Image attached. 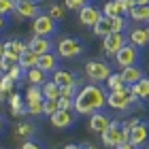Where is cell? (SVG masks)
Listing matches in <instances>:
<instances>
[{
  "label": "cell",
  "mask_w": 149,
  "mask_h": 149,
  "mask_svg": "<svg viewBox=\"0 0 149 149\" xmlns=\"http://www.w3.org/2000/svg\"><path fill=\"white\" fill-rule=\"evenodd\" d=\"M104 104H107V92L98 83L81 87L74 96V113L77 115H87V113L92 115L96 111H102Z\"/></svg>",
  "instance_id": "1"
},
{
  "label": "cell",
  "mask_w": 149,
  "mask_h": 149,
  "mask_svg": "<svg viewBox=\"0 0 149 149\" xmlns=\"http://www.w3.org/2000/svg\"><path fill=\"white\" fill-rule=\"evenodd\" d=\"M139 96L132 94L130 85H124L121 90H115V92H109L107 94V104L111 109H117V111H128L132 104H141L139 102Z\"/></svg>",
  "instance_id": "2"
},
{
  "label": "cell",
  "mask_w": 149,
  "mask_h": 149,
  "mask_svg": "<svg viewBox=\"0 0 149 149\" xmlns=\"http://www.w3.org/2000/svg\"><path fill=\"white\" fill-rule=\"evenodd\" d=\"M58 49V56L64 58V60H72V58H79L83 53V43L79 38H72V36H64L60 38V43L56 45Z\"/></svg>",
  "instance_id": "3"
},
{
  "label": "cell",
  "mask_w": 149,
  "mask_h": 149,
  "mask_svg": "<svg viewBox=\"0 0 149 149\" xmlns=\"http://www.w3.org/2000/svg\"><path fill=\"white\" fill-rule=\"evenodd\" d=\"M111 66L107 62H100V60H90V62L85 64V74L87 79L92 81V83H102L111 77Z\"/></svg>",
  "instance_id": "4"
},
{
  "label": "cell",
  "mask_w": 149,
  "mask_h": 149,
  "mask_svg": "<svg viewBox=\"0 0 149 149\" xmlns=\"http://www.w3.org/2000/svg\"><path fill=\"white\" fill-rule=\"evenodd\" d=\"M56 24L58 22L49 13H40V15H36L32 19V32H34L36 36H51V34H56V30H58Z\"/></svg>",
  "instance_id": "5"
},
{
  "label": "cell",
  "mask_w": 149,
  "mask_h": 149,
  "mask_svg": "<svg viewBox=\"0 0 149 149\" xmlns=\"http://www.w3.org/2000/svg\"><path fill=\"white\" fill-rule=\"evenodd\" d=\"M139 60V47L132 43H126L121 49L115 53V62L119 64V68H126V66H134Z\"/></svg>",
  "instance_id": "6"
},
{
  "label": "cell",
  "mask_w": 149,
  "mask_h": 149,
  "mask_svg": "<svg viewBox=\"0 0 149 149\" xmlns=\"http://www.w3.org/2000/svg\"><path fill=\"white\" fill-rule=\"evenodd\" d=\"M17 19H34L36 15H40V6L34 0H15V13Z\"/></svg>",
  "instance_id": "7"
},
{
  "label": "cell",
  "mask_w": 149,
  "mask_h": 149,
  "mask_svg": "<svg viewBox=\"0 0 149 149\" xmlns=\"http://www.w3.org/2000/svg\"><path fill=\"white\" fill-rule=\"evenodd\" d=\"M124 45H126V34L124 32H111V34H107L102 38V51L107 56H113V58Z\"/></svg>",
  "instance_id": "8"
},
{
  "label": "cell",
  "mask_w": 149,
  "mask_h": 149,
  "mask_svg": "<svg viewBox=\"0 0 149 149\" xmlns=\"http://www.w3.org/2000/svg\"><path fill=\"white\" fill-rule=\"evenodd\" d=\"M74 119H77V113H74V111H66V109H58L49 117L51 126L58 128V130H66V128H70L74 124Z\"/></svg>",
  "instance_id": "9"
},
{
  "label": "cell",
  "mask_w": 149,
  "mask_h": 149,
  "mask_svg": "<svg viewBox=\"0 0 149 149\" xmlns=\"http://www.w3.org/2000/svg\"><path fill=\"white\" fill-rule=\"evenodd\" d=\"M6 47V51H4V60H9L11 64H19V56L28 49V43H22V40H17V38H11V40H6L4 43Z\"/></svg>",
  "instance_id": "10"
},
{
  "label": "cell",
  "mask_w": 149,
  "mask_h": 149,
  "mask_svg": "<svg viewBox=\"0 0 149 149\" xmlns=\"http://www.w3.org/2000/svg\"><path fill=\"white\" fill-rule=\"evenodd\" d=\"M121 126L119 121H111L109 124V128L100 134L102 136V143H104V147H117L119 143H121Z\"/></svg>",
  "instance_id": "11"
},
{
  "label": "cell",
  "mask_w": 149,
  "mask_h": 149,
  "mask_svg": "<svg viewBox=\"0 0 149 149\" xmlns=\"http://www.w3.org/2000/svg\"><path fill=\"white\" fill-rule=\"evenodd\" d=\"M100 17H102V11L96 9L94 4H85L79 11V22H81V26H87V28H94Z\"/></svg>",
  "instance_id": "12"
},
{
  "label": "cell",
  "mask_w": 149,
  "mask_h": 149,
  "mask_svg": "<svg viewBox=\"0 0 149 149\" xmlns=\"http://www.w3.org/2000/svg\"><path fill=\"white\" fill-rule=\"evenodd\" d=\"M28 47L34 53H38V56H43V53H49L51 49H53V43L49 40V36H32L30 40H28Z\"/></svg>",
  "instance_id": "13"
},
{
  "label": "cell",
  "mask_w": 149,
  "mask_h": 149,
  "mask_svg": "<svg viewBox=\"0 0 149 149\" xmlns=\"http://www.w3.org/2000/svg\"><path fill=\"white\" fill-rule=\"evenodd\" d=\"M147 139H149V128H147V124H143V121L136 124V126L130 130V143L136 145L139 149L147 143Z\"/></svg>",
  "instance_id": "14"
},
{
  "label": "cell",
  "mask_w": 149,
  "mask_h": 149,
  "mask_svg": "<svg viewBox=\"0 0 149 149\" xmlns=\"http://www.w3.org/2000/svg\"><path fill=\"white\" fill-rule=\"evenodd\" d=\"M36 66L40 70H45L47 74H53L58 70V56L53 51H49V53H43V56H38V62H36Z\"/></svg>",
  "instance_id": "15"
},
{
  "label": "cell",
  "mask_w": 149,
  "mask_h": 149,
  "mask_svg": "<svg viewBox=\"0 0 149 149\" xmlns=\"http://www.w3.org/2000/svg\"><path fill=\"white\" fill-rule=\"evenodd\" d=\"M109 124H111V119L107 117L104 113H100V111H96V113L90 115V130H92V132L102 134L107 128H109Z\"/></svg>",
  "instance_id": "16"
},
{
  "label": "cell",
  "mask_w": 149,
  "mask_h": 149,
  "mask_svg": "<svg viewBox=\"0 0 149 149\" xmlns=\"http://www.w3.org/2000/svg\"><path fill=\"white\" fill-rule=\"evenodd\" d=\"M128 40L141 49V47L149 45V30H147V28H132L130 34H128Z\"/></svg>",
  "instance_id": "17"
},
{
  "label": "cell",
  "mask_w": 149,
  "mask_h": 149,
  "mask_svg": "<svg viewBox=\"0 0 149 149\" xmlns=\"http://www.w3.org/2000/svg\"><path fill=\"white\" fill-rule=\"evenodd\" d=\"M60 87H66V85H79L77 83V77H74V72L70 70H64V68H58L56 72H53V77H51Z\"/></svg>",
  "instance_id": "18"
},
{
  "label": "cell",
  "mask_w": 149,
  "mask_h": 149,
  "mask_svg": "<svg viewBox=\"0 0 149 149\" xmlns=\"http://www.w3.org/2000/svg\"><path fill=\"white\" fill-rule=\"evenodd\" d=\"M119 74H121V79H124V83H126V85H134L136 81L143 79V70H141L136 64H134V66H126V68H121Z\"/></svg>",
  "instance_id": "19"
},
{
  "label": "cell",
  "mask_w": 149,
  "mask_h": 149,
  "mask_svg": "<svg viewBox=\"0 0 149 149\" xmlns=\"http://www.w3.org/2000/svg\"><path fill=\"white\" fill-rule=\"evenodd\" d=\"M13 134H15L17 141H30V139H34V134H36V126L30 124V121H24V124L15 126V132Z\"/></svg>",
  "instance_id": "20"
},
{
  "label": "cell",
  "mask_w": 149,
  "mask_h": 149,
  "mask_svg": "<svg viewBox=\"0 0 149 149\" xmlns=\"http://www.w3.org/2000/svg\"><path fill=\"white\" fill-rule=\"evenodd\" d=\"M128 15L136 24H149V4H136Z\"/></svg>",
  "instance_id": "21"
},
{
  "label": "cell",
  "mask_w": 149,
  "mask_h": 149,
  "mask_svg": "<svg viewBox=\"0 0 149 149\" xmlns=\"http://www.w3.org/2000/svg\"><path fill=\"white\" fill-rule=\"evenodd\" d=\"M24 77L30 81V85H43V83H47V72L40 70L38 66H34V68H30V70H26Z\"/></svg>",
  "instance_id": "22"
},
{
  "label": "cell",
  "mask_w": 149,
  "mask_h": 149,
  "mask_svg": "<svg viewBox=\"0 0 149 149\" xmlns=\"http://www.w3.org/2000/svg\"><path fill=\"white\" fill-rule=\"evenodd\" d=\"M36 62H38V53H34L28 47V49H26L22 56H19V66H22L24 70H30V68H34L36 66Z\"/></svg>",
  "instance_id": "23"
},
{
  "label": "cell",
  "mask_w": 149,
  "mask_h": 149,
  "mask_svg": "<svg viewBox=\"0 0 149 149\" xmlns=\"http://www.w3.org/2000/svg\"><path fill=\"white\" fill-rule=\"evenodd\" d=\"M13 90H15V79H11L9 74H2L0 77V102H2L4 98H9Z\"/></svg>",
  "instance_id": "24"
},
{
  "label": "cell",
  "mask_w": 149,
  "mask_h": 149,
  "mask_svg": "<svg viewBox=\"0 0 149 149\" xmlns=\"http://www.w3.org/2000/svg\"><path fill=\"white\" fill-rule=\"evenodd\" d=\"M9 102H11V113L15 115V117H19V115H28V109L24 107V100L19 94L13 92L11 96H9Z\"/></svg>",
  "instance_id": "25"
},
{
  "label": "cell",
  "mask_w": 149,
  "mask_h": 149,
  "mask_svg": "<svg viewBox=\"0 0 149 149\" xmlns=\"http://www.w3.org/2000/svg\"><path fill=\"white\" fill-rule=\"evenodd\" d=\"M43 87V94H45V100H58L62 94H60V85L56 83V81H47V83H43L40 85Z\"/></svg>",
  "instance_id": "26"
},
{
  "label": "cell",
  "mask_w": 149,
  "mask_h": 149,
  "mask_svg": "<svg viewBox=\"0 0 149 149\" xmlns=\"http://www.w3.org/2000/svg\"><path fill=\"white\" fill-rule=\"evenodd\" d=\"M92 30H94V34H96V36H100V38H104L107 34H111V32H113V30H111V19L102 15V17L98 19V24L94 26Z\"/></svg>",
  "instance_id": "27"
},
{
  "label": "cell",
  "mask_w": 149,
  "mask_h": 149,
  "mask_svg": "<svg viewBox=\"0 0 149 149\" xmlns=\"http://www.w3.org/2000/svg\"><path fill=\"white\" fill-rule=\"evenodd\" d=\"M132 94H136V96L143 100V98H149V77H143L141 81H136L134 85H130Z\"/></svg>",
  "instance_id": "28"
},
{
  "label": "cell",
  "mask_w": 149,
  "mask_h": 149,
  "mask_svg": "<svg viewBox=\"0 0 149 149\" xmlns=\"http://www.w3.org/2000/svg\"><path fill=\"white\" fill-rule=\"evenodd\" d=\"M43 100H45V94L40 85H30L26 90V102H43Z\"/></svg>",
  "instance_id": "29"
},
{
  "label": "cell",
  "mask_w": 149,
  "mask_h": 149,
  "mask_svg": "<svg viewBox=\"0 0 149 149\" xmlns=\"http://www.w3.org/2000/svg\"><path fill=\"white\" fill-rule=\"evenodd\" d=\"M126 83H124V79H121V74L119 72H111V77L107 79V87H109V92H115V90H121Z\"/></svg>",
  "instance_id": "30"
},
{
  "label": "cell",
  "mask_w": 149,
  "mask_h": 149,
  "mask_svg": "<svg viewBox=\"0 0 149 149\" xmlns=\"http://www.w3.org/2000/svg\"><path fill=\"white\" fill-rule=\"evenodd\" d=\"M104 13L102 15L104 17H115V15H121V11H119V6H117V2L115 0H109V2L104 4V9H102Z\"/></svg>",
  "instance_id": "31"
},
{
  "label": "cell",
  "mask_w": 149,
  "mask_h": 149,
  "mask_svg": "<svg viewBox=\"0 0 149 149\" xmlns=\"http://www.w3.org/2000/svg\"><path fill=\"white\" fill-rule=\"evenodd\" d=\"M109 19H111V30L113 32H124V28H126L124 15H115V17H109Z\"/></svg>",
  "instance_id": "32"
},
{
  "label": "cell",
  "mask_w": 149,
  "mask_h": 149,
  "mask_svg": "<svg viewBox=\"0 0 149 149\" xmlns=\"http://www.w3.org/2000/svg\"><path fill=\"white\" fill-rule=\"evenodd\" d=\"M85 4H90V0H64V6H66V9H68V11H77V13L83 9Z\"/></svg>",
  "instance_id": "33"
},
{
  "label": "cell",
  "mask_w": 149,
  "mask_h": 149,
  "mask_svg": "<svg viewBox=\"0 0 149 149\" xmlns=\"http://www.w3.org/2000/svg\"><path fill=\"white\" fill-rule=\"evenodd\" d=\"M119 6V11H121V15H128L134 6H136V0H115Z\"/></svg>",
  "instance_id": "34"
},
{
  "label": "cell",
  "mask_w": 149,
  "mask_h": 149,
  "mask_svg": "<svg viewBox=\"0 0 149 149\" xmlns=\"http://www.w3.org/2000/svg\"><path fill=\"white\" fill-rule=\"evenodd\" d=\"M0 13L6 17L11 13H15V0H0Z\"/></svg>",
  "instance_id": "35"
},
{
  "label": "cell",
  "mask_w": 149,
  "mask_h": 149,
  "mask_svg": "<svg viewBox=\"0 0 149 149\" xmlns=\"http://www.w3.org/2000/svg\"><path fill=\"white\" fill-rule=\"evenodd\" d=\"M64 9H66V6H60V4L53 2V4L49 6V15L56 19V22H60V19H64Z\"/></svg>",
  "instance_id": "36"
},
{
  "label": "cell",
  "mask_w": 149,
  "mask_h": 149,
  "mask_svg": "<svg viewBox=\"0 0 149 149\" xmlns=\"http://www.w3.org/2000/svg\"><path fill=\"white\" fill-rule=\"evenodd\" d=\"M60 109V104H58V100H45V102H43V115H49V117H51V115L53 113H56Z\"/></svg>",
  "instance_id": "37"
},
{
  "label": "cell",
  "mask_w": 149,
  "mask_h": 149,
  "mask_svg": "<svg viewBox=\"0 0 149 149\" xmlns=\"http://www.w3.org/2000/svg\"><path fill=\"white\" fill-rule=\"evenodd\" d=\"M45 102V100H43ZM43 102H26V109H28V115H43Z\"/></svg>",
  "instance_id": "38"
},
{
  "label": "cell",
  "mask_w": 149,
  "mask_h": 149,
  "mask_svg": "<svg viewBox=\"0 0 149 149\" xmlns=\"http://www.w3.org/2000/svg\"><path fill=\"white\" fill-rule=\"evenodd\" d=\"M58 104H60V109L74 111V98H64V96H60V98H58Z\"/></svg>",
  "instance_id": "39"
},
{
  "label": "cell",
  "mask_w": 149,
  "mask_h": 149,
  "mask_svg": "<svg viewBox=\"0 0 149 149\" xmlns=\"http://www.w3.org/2000/svg\"><path fill=\"white\" fill-rule=\"evenodd\" d=\"M24 72H26V70H24V68H22V66H19V64H13L11 68H9V72H6V74H9L11 79L19 81V79H22V74H24Z\"/></svg>",
  "instance_id": "40"
},
{
  "label": "cell",
  "mask_w": 149,
  "mask_h": 149,
  "mask_svg": "<svg viewBox=\"0 0 149 149\" xmlns=\"http://www.w3.org/2000/svg\"><path fill=\"white\" fill-rule=\"evenodd\" d=\"M11 62H9V60H4V58H0V74H6V72H9V68H11Z\"/></svg>",
  "instance_id": "41"
},
{
  "label": "cell",
  "mask_w": 149,
  "mask_h": 149,
  "mask_svg": "<svg viewBox=\"0 0 149 149\" xmlns=\"http://www.w3.org/2000/svg\"><path fill=\"white\" fill-rule=\"evenodd\" d=\"M19 149H40V145L36 143V141H32V139H30V141H24Z\"/></svg>",
  "instance_id": "42"
},
{
  "label": "cell",
  "mask_w": 149,
  "mask_h": 149,
  "mask_svg": "<svg viewBox=\"0 0 149 149\" xmlns=\"http://www.w3.org/2000/svg\"><path fill=\"white\" fill-rule=\"evenodd\" d=\"M136 124H141V119H139V117H132V119H128L126 124H124V128H128V130H132V128L136 126Z\"/></svg>",
  "instance_id": "43"
},
{
  "label": "cell",
  "mask_w": 149,
  "mask_h": 149,
  "mask_svg": "<svg viewBox=\"0 0 149 149\" xmlns=\"http://www.w3.org/2000/svg\"><path fill=\"white\" fill-rule=\"evenodd\" d=\"M115 149H139V147H136V145H132L130 141H128V143H119Z\"/></svg>",
  "instance_id": "44"
},
{
  "label": "cell",
  "mask_w": 149,
  "mask_h": 149,
  "mask_svg": "<svg viewBox=\"0 0 149 149\" xmlns=\"http://www.w3.org/2000/svg\"><path fill=\"white\" fill-rule=\"evenodd\" d=\"M81 149H98V147L92 145V143H83V145H81Z\"/></svg>",
  "instance_id": "45"
},
{
  "label": "cell",
  "mask_w": 149,
  "mask_h": 149,
  "mask_svg": "<svg viewBox=\"0 0 149 149\" xmlns=\"http://www.w3.org/2000/svg\"><path fill=\"white\" fill-rule=\"evenodd\" d=\"M62 149H81V145H72V143H70V145H64Z\"/></svg>",
  "instance_id": "46"
},
{
  "label": "cell",
  "mask_w": 149,
  "mask_h": 149,
  "mask_svg": "<svg viewBox=\"0 0 149 149\" xmlns=\"http://www.w3.org/2000/svg\"><path fill=\"white\" fill-rule=\"evenodd\" d=\"M4 51H6V47H4V43H2V40H0V58L4 56Z\"/></svg>",
  "instance_id": "47"
},
{
  "label": "cell",
  "mask_w": 149,
  "mask_h": 149,
  "mask_svg": "<svg viewBox=\"0 0 149 149\" xmlns=\"http://www.w3.org/2000/svg\"><path fill=\"white\" fill-rule=\"evenodd\" d=\"M4 24H6V19H4V15H2V13H0V30L4 28Z\"/></svg>",
  "instance_id": "48"
},
{
  "label": "cell",
  "mask_w": 149,
  "mask_h": 149,
  "mask_svg": "<svg viewBox=\"0 0 149 149\" xmlns=\"http://www.w3.org/2000/svg\"><path fill=\"white\" fill-rule=\"evenodd\" d=\"M136 4H149V0H136Z\"/></svg>",
  "instance_id": "49"
},
{
  "label": "cell",
  "mask_w": 149,
  "mask_h": 149,
  "mask_svg": "<svg viewBox=\"0 0 149 149\" xmlns=\"http://www.w3.org/2000/svg\"><path fill=\"white\" fill-rule=\"evenodd\" d=\"M2 128H4V119L0 117V132H2Z\"/></svg>",
  "instance_id": "50"
},
{
  "label": "cell",
  "mask_w": 149,
  "mask_h": 149,
  "mask_svg": "<svg viewBox=\"0 0 149 149\" xmlns=\"http://www.w3.org/2000/svg\"><path fill=\"white\" fill-rule=\"evenodd\" d=\"M147 30H149V24H147Z\"/></svg>",
  "instance_id": "51"
},
{
  "label": "cell",
  "mask_w": 149,
  "mask_h": 149,
  "mask_svg": "<svg viewBox=\"0 0 149 149\" xmlns=\"http://www.w3.org/2000/svg\"><path fill=\"white\" fill-rule=\"evenodd\" d=\"M0 77H2V74H0Z\"/></svg>",
  "instance_id": "52"
},
{
  "label": "cell",
  "mask_w": 149,
  "mask_h": 149,
  "mask_svg": "<svg viewBox=\"0 0 149 149\" xmlns=\"http://www.w3.org/2000/svg\"><path fill=\"white\" fill-rule=\"evenodd\" d=\"M147 77H149V74H147Z\"/></svg>",
  "instance_id": "53"
}]
</instances>
